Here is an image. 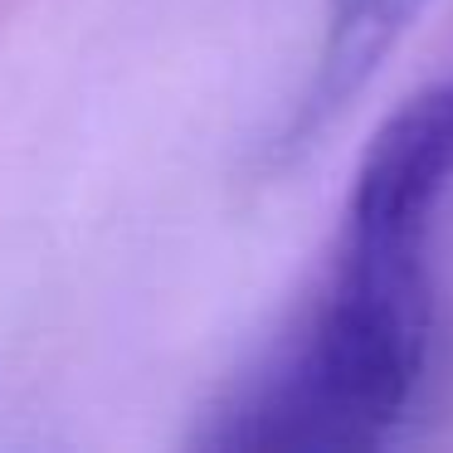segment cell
I'll return each instance as SVG.
<instances>
[{
	"label": "cell",
	"instance_id": "obj_2",
	"mask_svg": "<svg viewBox=\"0 0 453 453\" xmlns=\"http://www.w3.org/2000/svg\"><path fill=\"white\" fill-rule=\"evenodd\" d=\"M429 0H326L322 11V44L312 59L303 98L293 103L278 147L303 151L365 93V83L380 73V64L400 50L410 25Z\"/></svg>",
	"mask_w": 453,
	"mask_h": 453
},
{
	"label": "cell",
	"instance_id": "obj_1",
	"mask_svg": "<svg viewBox=\"0 0 453 453\" xmlns=\"http://www.w3.org/2000/svg\"><path fill=\"white\" fill-rule=\"evenodd\" d=\"M449 215L453 73H443L365 142L317 303L210 414L200 443L229 453L380 449L429 371L434 254Z\"/></svg>",
	"mask_w": 453,
	"mask_h": 453
}]
</instances>
